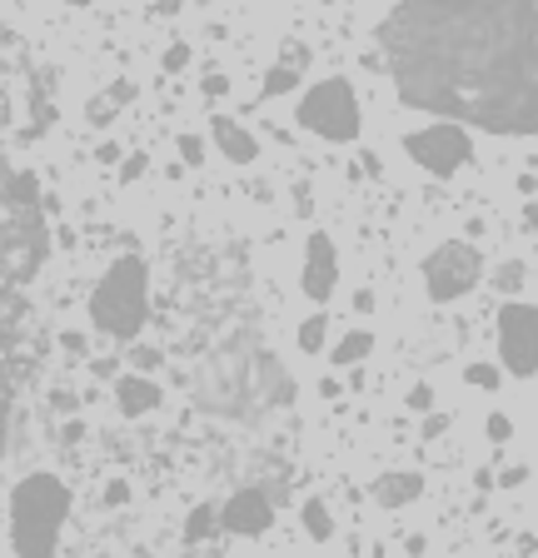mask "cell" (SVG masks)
<instances>
[{
	"label": "cell",
	"mask_w": 538,
	"mask_h": 558,
	"mask_svg": "<svg viewBox=\"0 0 538 558\" xmlns=\"http://www.w3.org/2000/svg\"><path fill=\"white\" fill-rule=\"evenodd\" d=\"M379 46L404 105L538 135V0H394Z\"/></svg>",
	"instance_id": "6da1fadb"
},
{
	"label": "cell",
	"mask_w": 538,
	"mask_h": 558,
	"mask_svg": "<svg viewBox=\"0 0 538 558\" xmlns=\"http://www.w3.org/2000/svg\"><path fill=\"white\" fill-rule=\"evenodd\" d=\"M46 265V215L36 180L11 170L0 155V453L11 439L15 384L25 374V325H30V279Z\"/></svg>",
	"instance_id": "7a4b0ae2"
},
{
	"label": "cell",
	"mask_w": 538,
	"mask_h": 558,
	"mask_svg": "<svg viewBox=\"0 0 538 558\" xmlns=\"http://www.w3.org/2000/svg\"><path fill=\"white\" fill-rule=\"evenodd\" d=\"M294 399V379L280 364V354L255 335H234L220 349L205 354L195 369V404L215 418H234V424H255L269 418Z\"/></svg>",
	"instance_id": "3957f363"
},
{
	"label": "cell",
	"mask_w": 538,
	"mask_h": 558,
	"mask_svg": "<svg viewBox=\"0 0 538 558\" xmlns=\"http://www.w3.org/2000/svg\"><path fill=\"white\" fill-rule=\"evenodd\" d=\"M71 513V488L56 474H25L11 494V544L15 554H56L60 529Z\"/></svg>",
	"instance_id": "277c9868"
},
{
	"label": "cell",
	"mask_w": 538,
	"mask_h": 558,
	"mask_svg": "<svg viewBox=\"0 0 538 558\" xmlns=\"http://www.w3.org/2000/svg\"><path fill=\"white\" fill-rule=\"evenodd\" d=\"M145 310H150V275H145V259H135V255L115 259L90 294V325L110 339H135L145 325Z\"/></svg>",
	"instance_id": "5b68a950"
},
{
	"label": "cell",
	"mask_w": 538,
	"mask_h": 558,
	"mask_svg": "<svg viewBox=\"0 0 538 558\" xmlns=\"http://www.w3.org/2000/svg\"><path fill=\"white\" fill-rule=\"evenodd\" d=\"M299 125L315 130L319 140H334V145L354 140L359 135V95H354V85L344 81L309 85L305 100H299Z\"/></svg>",
	"instance_id": "8992f818"
},
{
	"label": "cell",
	"mask_w": 538,
	"mask_h": 558,
	"mask_svg": "<svg viewBox=\"0 0 538 558\" xmlns=\"http://www.w3.org/2000/svg\"><path fill=\"white\" fill-rule=\"evenodd\" d=\"M479 275H484V255L464 240L439 244V250L424 259V290H429V300H439V304L464 300V294L479 284Z\"/></svg>",
	"instance_id": "52a82bcc"
},
{
	"label": "cell",
	"mask_w": 538,
	"mask_h": 558,
	"mask_svg": "<svg viewBox=\"0 0 538 558\" xmlns=\"http://www.w3.org/2000/svg\"><path fill=\"white\" fill-rule=\"evenodd\" d=\"M404 155H409L419 170L429 174H454L464 170V160L474 155V140L458 120H439V125H424L404 135Z\"/></svg>",
	"instance_id": "ba28073f"
},
{
	"label": "cell",
	"mask_w": 538,
	"mask_h": 558,
	"mask_svg": "<svg viewBox=\"0 0 538 558\" xmlns=\"http://www.w3.org/2000/svg\"><path fill=\"white\" fill-rule=\"evenodd\" d=\"M499 354H503V369L518 374V379L538 374V304H503Z\"/></svg>",
	"instance_id": "9c48e42d"
},
{
	"label": "cell",
	"mask_w": 538,
	"mask_h": 558,
	"mask_svg": "<svg viewBox=\"0 0 538 558\" xmlns=\"http://www.w3.org/2000/svg\"><path fill=\"white\" fill-rule=\"evenodd\" d=\"M269 523H274V499H269L265 488H240L230 494L220 509V529L224 534H240V538H255L265 534Z\"/></svg>",
	"instance_id": "30bf717a"
},
{
	"label": "cell",
	"mask_w": 538,
	"mask_h": 558,
	"mask_svg": "<svg viewBox=\"0 0 538 558\" xmlns=\"http://www.w3.org/2000/svg\"><path fill=\"white\" fill-rule=\"evenodd\" d=\"M299 284H305V294L315 304H325L329 294H334V284H340V265H334V240H329V234H309Z\"/></svg>",
	"instance_id": "8fae6325"
},
{
	"label": "cell",
	"mask_w": 538,
	"mask_h": 558,
	"mask_svg": "<svg viewBox=\"0 0 538 558\" xmlns=\"http://www.w3.org/2000/svg\"><path fill=\"white\" fill-rule=\"evenodd\" d=\"M210 135H215V145H220L224 160H234V165H249L259 155V140L249 135L245 125H234L230 116H215L210 120Z\"/></svg>",
	"instance_id": "7c38bea8"
},
{
	"label": "cell",
	"mask_w": 538,
	"mask_h": 558,
	"mask_svg": "<svg viewBox=\"0 0 538 558\" xmlns=\"http://www.w3.org/2000/svg\"><path fill=\"white\" fill-rule=\"evenodd\" d=\"M424 494V478L409 474V469H394V474L375 478V504H384V509H404V504H414Z\"/></svg>",
	"instance_id": "4fadbf2b"
},
{
	"label": "cell",
	"mask_w": 538,
	"mask_h": 558,
	"mask_svg": "<svg viewBox=\"0 0 538 558\" xmlns=\"http://www.w3.org/2000/svg\"><path fill=\"white\" fill-rule=\"evenodd\" d=\"M115 399H120V409H125L130 418H140V414H150V409L160 404V389H155L145 374H125V379L115 384Z\"/></svg>",
	"instance_id": "5bb4252c"
},
{
	"label": "cell",
	"mask_w": 538,
	"mask_h": 558,
	"mask_svg": "<svg viewBox=\"0 0 538 558\" xmlns=\"http://www.w3.org/2000/svg\"><path fill=\"white\" fill-rule=\"evenodd\" d=\"M369 349H375V335H369V329H354V335H344L340 344H334V354H329V360L344 369V364H359Z\"/></svg>",
	"instance_id": "9a60e30c"
},
{
	"label": "cell",
	"mask_w": 538,
	"mask_h": 558,
	"mask_svg": "<svg viewBox=\"0 0 538 558\" xmlns=\"http://www.w3.org/2000/svg\"><path fill=\"white\" fill-rule=\"evenodd\" d=\"M305 529H309V538H315V544H329V538H334V523H329V509L319 499H309L305 504Z\"/></svg>",
	"instance_id": "2e32d148"
},
{
	"label": "cell",
	"mask_w": 538,
	"mask_h": 558,
	"mask_svg": "<svg viewBox=\"0 0 538 558\" xmlns=\"http://www.w3.org/2000/svg\"><path fill=\"white\" fill-rule=\"evenodd\" d=\"M215 523H220V509H210V504L195 509V519L185 523V544H205V538L215 534Z\"/></svg>",
	"instance_id": "e0dca14e"
},
{
	"label": "cell",
	"mask_w": 538,
	"mask_h": 558,
	"mask_svg": "<svg viewBox=\"0 0 538 558\" xmlns=\"http://www.w3.org/2000/svg\"><path fill=\"white\" fill-rule=\"evenodd\" d=\"M325 335H329V319L325 314H309L305 325H299V349H305V354H319V349H325Z\"/></svg>",
	"instance_id": "ac0fdd59"
},
{
	"label": "cell",
	"mask_w": 538,
	"mask_h": 558,
	"mask_svg": "<svg viewBox=\"0 0 538 558\" xmlns=\"http://www.w3.org/2000/svg\"><path fill=\"white\" fill-rule=\"evenodd\" d=\"M524 279H528V269L518 265V259H509V265H499V275H493V284H499L503 294H518V290H524Z\"/></svg>",
	"instance_id": "d6986e66"
},
{
	"label": "cell",
	"mask_w": 538,
	"mask_h": 558,
	"mask_svg": "<svg viewBox=\"0 0 538 558\" xmlns=\"http://www.w3.org/2000/svg\"><path fill=\"white\" fill-rule=\"evenodd\" d=\"M294 85H299V75H294L290 65H274V70L265 75V95H290Z\"/></svg>",
	"instance_id": "ffe728a7"
},
{
	"label": "cell",
	"mask_w": 538,
	"mask_h": 558,
	"mask_svg": "<svg viewBox=\"0 0 538 558\" xmlns=\"http://www.w3.org/2000/svg\"><path fill=\"white\" fill-rule=\"evenodd\" d=\"M464 379L479 384V389H499V369H493V364H468Z\"/></svg>",
	"instance_id": "44dd1931"
},
{
	"label": "cell",
	"mask_w": 538,
	"mask_h": 558,
	"mask_svg": "<svg viewBox=\"0 0 538 558\" xmlns=\"http://www.w3.org/2000/svg\"><path fill=\"white\" fill-rule=\"evenodd\" d=\"M489 439L493 444H509V439H514V418H509V414H489Z\"/></svg>",
	"instance_id": "7402d4cb"
},
{
	"label": "cell",
	"mask_w": 538,
	"mask_h": 558,
	"mask_svg": "<svg viewBox=\"0 0 538 558\" xmlns=\"http://www.w3.org/2000/svg\"><path fill=\"white\" fill-rule=\"evenodd\" d=\"M409 409H414V414H429V409H433V389H429V384H414V389H409Z\"/></svg>",
	"instance_id": "603a6c76"
},
{
	"label": "cell",
	"mask_w": 538,
	"mask_h": 558,
	"mask_svg": "<svg viewBox=\"0 0 538 558\" xmlns=\"http://www.w3.org/2000/svg\"><path fill=\"white\" fill-rule=\"evenodd\" d=\"M180 155H185L189 165H199V160H205V145H199L195 135H185V140H180Z\"/></svg>",
	"instance_id": "cb8c5ba5"
},
{
	"label": "cell",
	"mask_w": 538,
	"mask_h": 558,
	"mask_svg": "<svg viewBox=\"0 0 538 558\" xmlns=\"http://www.w3.org/2000/svg\"><path fill=\"white\" fill-rule=\"evenodd\" d=\"M524 478H528V469H524V464H514V469H503V474H499V484L518 488V484H524Z\"/></svg>",
	"instance_id": "d4e9b609"
},
{
	"label": "cell",
	"mask_w": 538,
	"mask_h": 558,
	"mask_svg": "<svg viewBox=\"0 0 538 558\" xmlns=\"http://www.w3.org/2000/svg\"><path fill=\"white\" fill-rule=\"evenodd\" d=\"M444 429H449V418H444V414H429V418H424V434H429V439H439Z\"/></svg>",
	"instance_id": "484cf974"
},
{
	"label": "cell",
	"mask_w": 538,
	"mask_h": 558,
	"mask_svg": "<svg viewBox=\"0 0 538 558\" xmlns=\"http://www.w3.org/2000/svg\"><path fill=\"white\" fill-rule=\"evenodd\" d=\"M185 60H189V50H185V46H175V50H170V56H164V70H180V65H185Z\"/></svg>",
	"instance_id": "4316f807"
},
{
	"label": "cell",
	"mask_w": 538,
	"mask_h": 558,
	"mask_svg": "<svg viewBox=\"0 0 538 558\" xmlns=\"http://www.w3.org/2000/svg\"><path fill=\"white\" fill-rule=\"evenodd\" d=\"M230 90V81H224V75H205V95H224Z\"/></svg>",
	"instance_id": "83f0119b"
},
{
	"label": "cell",
	"mask_w": 538,
	"mask_h": 558,
	"mask_svg": "<svg viewBox=\"0 0 538 558\" xmlns=\"http://www.w3.org/2000/svg\"><path fill=\"white\" fill-rule=\"evenodd\" d=\"M294 209H299V215H309V209H315V199H309V190H305V185L294 190Z\"/></svg>",
	"instance_id": "f1b7e54d"
},
{
	"label": "cell",
	"mask_w": 538,
	"mask_h": 558,
	"mask_svg": "<svg viewBox=\"0 0 538 558\" xmlns=\"http://www.w3.org/2000/svg\"><path fill=\"white\" fill-rule=\"evenodd\" d=\"M90 120H95V125H106V120H110V100H95L90 105Z\"/></svg>",
	"instance_id": "f546056e"
}]
</instances>
